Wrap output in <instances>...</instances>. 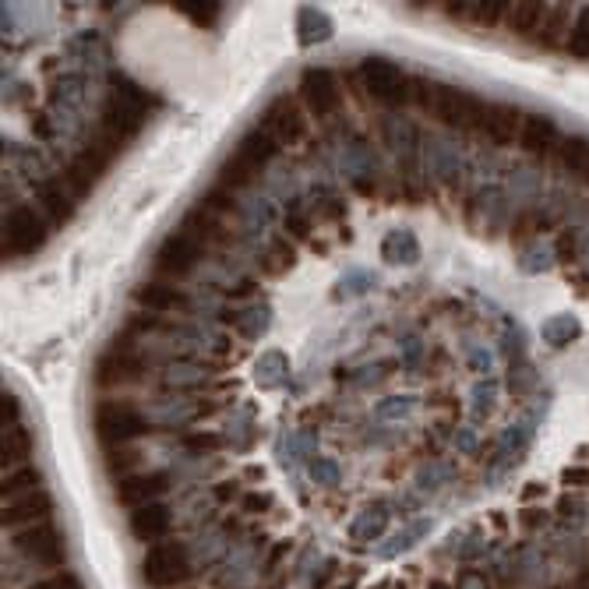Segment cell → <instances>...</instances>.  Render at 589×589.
I'll use <instances>...</instances> for the list:
<instances>
[{
    "instance_id": "obj_42",
    "label": "cell",
    "mask_w": 589,
    "mask_h": 589,
    "mask_svg": "<svg viewBox=\"0 0 589 589\" xmlns=\"http://www.w3.org/2000/svg\"><path fill=\"white\" fill-rule=\"evenodd\" d=\"M561 484L565 487H589V466H568L561 473Z\"/></svg>"
},
{
    "instance_id": "obj_38",
    "label": "cell",
    "mask_w": 589,
    "mask_h": 589,
    "mask_svg": "<svg viewBox=\"0 0 589 589\" xmlns=\"http://www.w3.org/2000/svg\"><path fill=\"white\" fill-rule=\"evenodd\" d=\"M544 223H547V216L540 209H530V212H522V219H519V226L512 230V237H519V240H526V237H533V230H544Z\"/></svg>"
},
{
    "instance_id": "obj_31",
    "label": "cell",
    "mask_w": 589,
    "mask_h": 589,
    "mask_svg": "<svg viewBox=\"0 0 589 589\" xmlns=\"http://www.w3.org/2000/svg\"><path fill=\"white\" fill-rule=\"evenodd\" d=\"M226 441L233 445V452H251V445H254V420H251V413H240V417H233L230 420V427H226Z\"/></svg>"
},
{
    "instance_id": "obj_34",
    "label": "cell",
    "mask_w": 589,
    "mask_h": 589,
    "mask_svg": "<svg viewBox=\"0 0 589 589\" xmlns=\"http://www.w3.org/2000/svg\"><path fill=\"white\" fill-rule=\"evenodd\" d=\"M508 8H512V4H505V0H487V4H473V18H477L480 25H487V29H498V25H505Z\"/></svg>"
},
{
    "instance_id": "obj_40",
    "label": "cell",
    "mask_w": 589,
    "mask_h": 589,
    "mask_svg": "<svg viewBox=\"0 0 589 589\" xmlns=\"http://www.w3.org/2000/svg\"><path fill=\"white\" fill-rule=\"evenodd\" d=\"M420 353H424V343H420V336H406L403 339V367H406V371H413V367L420 364Z\"/></svg>"
},
{
    "instance_id": "obj_15",
    "label": "cell",
    "mask_w": 589,
    "mask_h": 589,
    "mask_svg": "<svg viewBox=\"0 0 589 589\" xmlns=\"http://www.w3.org/2000/svg\"><path fill=\"white\" fill-rule=\"evenodd\" d=\"M522 120H526V113H522L519 106L491 103L480 131H484L487 142H494V145H515V138L522 135Z\"/></svg>"
},
{
    "instance_id": "obj_30",
    "label": "cell",
    "mask_w": 589,
    "mask_h": 589,
    "mask_svg": "<svg viewBox=\"0 0 589 589\" xmlns=\"http://www.w3.org/2000/svg\"><path fill=\"white\" fill-rule=\"evenodd\" d=\"M565 50L579 60H589V8H582L572 22V32H568Z\"/></svg>"
},
{
    "instance_id": "obj_16",
    "label": "cell",
    "mask_w": 589,
    "mask_h": 589,
    "mask_svg": "<svg viewBox=\"0 0 589 589\" xmlns=\"http://www.w3.org/2000/svg\"><path fill=\"white\" fill-rule=\"evenodd\" d=\"M519 145L530 152V156H551V149H558V145H561L558 124H554L547 113H526V120H522Z\"/></svg>"
},
{
    "instance_id": "obj_36",
    "label": "cell",
    "mask_w": 589,
    "mask_h": 589,
    "mask_svg": "<svg viewBox=\"0 0 589 589\" xmlns=\"http://www.w3.org/2000/svg\"><path fill=\"white\" fill-rule=\"evenodd\" d=\"M374 283H378V279L367 276V272H350V276L339 279V297H360V293L374 290Z\"/></svg>"
},
{
    "instance_id": "obj_25",
    "label": "cell",
    "mask_w": 589,
    "mask_h": 589,
    "mask_svg": "<svg viewBox=\"0 0 589 589\" xmlns=\"http://www.w3.org/2000/svg\"><path fill=\"white\" fill-rule=\"evenodd\" d=\"M36 487H43V470H39V466L25 463V466H15V470H4V484H0L4 498H18V494L36 491Z\"/></svg>"
},
{
    "instance_id": "obj_21",
    "label": "cell",
    "mask_w": 589,
    "mask_h": 589,
    "mask_svg": "<svg viewBox=\"0 0 589 589\" xmlns=\"http://www.w3.org/2000/svg\"><path fill=\"white\" fill-rule=\"evenodd\" d=\"M297 36H300V46L325 43V39H332V18L325 15V11H318V8H300Z\"/></svg>"
},
{
    "instance_id": "obj_9",
    "label": "cell",
    "mask_w": 589,
    "mask_h": 589,
    "mask_svg": "<svg viewBox=\"0 0 589 589\" xmlns=\"http://www.w3.org/2000/svg\"><path fill=\"white\" fill-rule=\"evenodd\" d=\"M166 491H173V473L166 470H149V473H127V477L113 480V501L120 508H145L159 501Z\"/></svg>"
},
{
    "instance_id": "obj_10",
    "label": "cell",
    "mask_w": 589,
    "mask_h": 589,
    "mask_svg": "<svg viewBox=\"0 0 589 589\" xmlns=\"http://www.w3.org/2000/svg\"><path fill=\"white\" fill-rule=\"evenodd\" d=\"M258 127L276 145H293V142H300V138L307 135L304 110H300V103L293 96H276V99H272V103L265 106V113L258 117Z\"/></svg>"
},
{
    "instance_id": "obj_24",
    "label": "cell",
    "mask_w": 589,
    "mask_h": 589,
    "mask_svg": "<svg viewBox=\"0 0 589 589\" xmlns=\"http://www.w3.org/2000/svg\"><path fill=\"white\" fill-rule=\"evenodd\" d=\"M205 367L198 364H187V360H173V364L163 367V385L166 388H177V392H184V388H202L205 385Z\"/></svg>"
},
{
    "instance_id": "obj_33",
    "label": "cell",
    "mask_w": 589,
    "mask_h": 589,
    "mask_svg": "<svg viewBox=\"0 0 589 589\" xmlns=\"http://www.w3.org/2000/svg\"><path fill=\"white\" fill-rule=\"evenodd\" d=\"M413 410H417V396H392V399H385V403H378L374 417L378 420H403V417H410Z\"/></svg>"
},
{
    "instance_id": "obj_14",
    "label": "cell",
    "mask_w": 589,
    "mask_h": 589,
    "mask_svg": "<svg viewBox=\"0 0 589 589\" xmlns=\"http://www.w3.org/2000/svg\"><path fill=\"white\" fill-rule=\"evenodd\" d=\"M36 205H43V212L50 216L53 226H64L75 219V194L60 177H43L36 180Z\"/></svg>"
},
{
    "instance_id": "obj_29",
    "label": "cell",
    "mask_w": 589,
    "mask_h": 589,
    "mask_svg": "<svg viewBox=\"0 0 589 589\" xmlns=\"http://www.w3.org/2000/svg\"><path fill=\"white\" fill-rule=\"evenodd\" d=\"M25 589H85V582L71 568H53L50 575H36Z\"/></svg>"
},
{
    "instance_id": "obj_1",
    "label": "cell",
    "mask_w": 589,
    "mask_h": 589,
    "mask_svg": "<svg viewBox=\"0 0 589 589\" xmlns=\"http://www.w3.org/2000/svg\"><path fill=\"white\" fill-rule=\"evenodd\" d=\"M413 96H417L420 110L431 113L434 120H441L452 131H480L487 106H491L473 92L455 89V85L445 82H427V78H413Z\"/></svg>"
},
{
    "instance_id": "obj_37",
    "label": "cell",
    "mask_w": 589,
    "mask_h": 589,
    "mask_svg": "<svg viewBox=\"0 0 589 589\" xmlns=\"http://www.w3.org/2000/svg\"><path fill=\"white\" fill-rule=\"evenodd\" d=\"M180 11H184L187 18H191L194 25H212L219 18V4H177Z\"/></svg>"
},
{
    "instance_id": "obj_13",
    "label": "cell",
    "mask_w": 589,
    "mask_h": 589,
    "mask_svg": "<svg viewBox=\"0 0 589 589\" xmlns=\"http://www.w3.org/2000/svg\"><path fill=\"white\" fill-rule=\"evenodd\" d=\"M135 304H142L149 314H187L194 307V300L187 290H177V286H170V283L149 279V283L135 286Z\"/></svg>"
},
{
    "instance_id": "obj_32",
    "label": "cell",
    "mask_w": 589,
    "mask_h": 589,
    "mask_svg": "<svg viewBox=\"0 0 589 589\" xmlns=\"http://www.w3.org/2000/svg\"><path fill=\"white\" fill-rule=\"evenodd\" d=\"M575 336H579V321H575L572 314H558V318H551L544 325V339L551 346H565V343H572Z\"/></svg>"
},
{
    "instance_id": "obj_43",
    "label": "cell",
    "mask_w": 589,
    "mask_h": 589,
    "mask_svg": "<svg viewBox=\"0 0 589 589\" xmlns=\"http://www.w3.org/2000/svg\"><path fill=\"white\" fill-rule=\"evenodd\" d=\"M286 230H293L300 240L311 237V226H307V219H300V216H297V209H293V212H290V219H286Z\"/></svg>"
},
{
    "instance_id": "obj_23",
    "label": "cell",
    "mask_w": 589,
    "mask_h": 589,
    "mask_svg": "<svg viewBox=\"0 0 589 589\" xmlns=\"http://www.w3.org/2000/svg\"><path fill=\"white\" fill-rule=\"evenodd\" d=\"M233 325H237V332L247 339V343H258L265 332H269V325H272V307L269 304H251L247 311H240V314H233Z\"/></svg>"
},
{
    "instance_id": "obj_18",
    "label": "cell",
    "mask_w": 589,
    "mask_h": 589,
    "mask_svg": "<svg viewBox=\"0 0 589 589\" xmlns=\"http://www.w3.org/2000/svg\"><path fill=\"white\" fill-rule=\"evenodd\" d=\"M381 258L388 265H417L420 261V240L413 230H392L381 240Z\"/></svg>"
},
{
    "instance_id": "obj_12",
    "label": "cell",
    "mask_w": 589,
    "mask_h": 589,
    "mask_svg": "<svg viewBox=\"0 0 589 589\" xmlns=\"http://www.w3.org/2000/svg\"><path fill=\"white\" fill-rule=\"evenodd\" d=\"M53 494L46 487L36 491H25L18 498H4V530H18V526H29V522H43L53 519Z\"/></svg>"
},
{
    "instance_id": "obj_27",
    "label": "cell",
    "mask_w": 589,
    "mask_h": 589,
    "mask_svg": "<svg viewBox=\"0 0 589 589\" xmlns=\"http://www.w3.org/2000/svg\"><path fill=\"white\" fill-rule=\"evenodd\" d=\"M561 163L589 184V138H565L561 142Z\"/></svg>"
},
{
    "instance_id": "obj_5",
    "label": "cell",
    "mask_w": 589,
    "mask_h": 589,
    "mask_svg": "<svg viewBox=\"0 0 589 589\" xmlns=\"http://www.w3.org/2000/svg\"><path fill=\"white\" fill-rule=\"evenodd\" d=\"M46 240H50L46 219L32 205H11L4 216V261L32 258L36 251H43Z\"/></svg>"
},
{
    "instance_id": "obj_17",
    "label": "cell",
    "mask_w": 589,
    "mask_h": 589,
    "mask_svg": "<svg viewBox=\"0 0 589 589\" xmlns=\"http://www.w3.org/2000/svg\"><path fill=\"white\" fill-rule=\"evenodd\" d=\"M32 452H36V438H32L29 427L25 424L4 427V434H0V463H4V470L25 466L32 459Z\"/></svg>"
},
{
    "instance_id": "obj_6",
    "label": "cell",
    "mask_w": 589,
    "mask_h": 589,
    "mask_svg": "<svg viewBox=\"0 0 589 589\" xmlns=\"http://www.w3.org/2000/svg\"><path fill=\"white\" fill-rule=\"evenodd\" d=\"M145 120H149V99H145V92L131 82H120V92H113L99 127L110 131L113 138H120V142H131L145 127Z\"/></svg>"
},
{
    "instance_id": "obj_22",
    "label": "cell",
    "mask_w": 589,
    "mask_h": 589,
    "mask_svg": "<svg viewBox=\"0 0 589 589\" xmlns=\"http://www.w3.org/2000/svg\"><path fill=\"white\" fill-rule=\"evenodd\" d=\"M286 378H290V360H286V353L283 350L261 353L258 364H254V381H258L261 388H279Z\"/></svg>"
},
{
    "instance_id": "obj_44",
    "label": "cell",
    "mask_w": 589,
    "mask_h": 589,
    "mask_svg": "<svg viewBox=\"0 0 589 589\" xmlns=\"http://www.w3.org/2000/svg\"><path fill=\"white\" fill-rule=\"evenodd\" d=\"M455 445L463 448V452H473V445H477V438H473L470 431H459V434H455Z\"/></svg>"
},
{
    "instance_id": "obj_20",
    "label": "cell",
    "mask_w": 589,
    "mask_h": 589,
    "mask_svg": "<svg viewBox=\"0 0 589 589\" xmlns=\"http://www.w3.org/2000/svg\"><path fill=\"white\" fill-rule=\"evenodd\" d=\"M568 18L572 15H568L565 4H551V8H547V18L537 32V43L544 46V50H558L561 43H568V32H572V22H568Z\"/></svg>"
},
{
    "instance_id": "obj_41",
    "label": "cell",
    "mask_w": 589,
    "mask_h": 589,
    "mask_svg": "<svg viewBox=\"0 0 589 589\" xmlns=\"http://www.w3.org/2000/svg\"><path fill=\"white\" fill-rule=\"evenodd\" d=\"M212 498L219 501V505H230V501L240 498V480H223V484L212 487Z\"/></svg>"
},
{
    "instance_id": "obj_2",
    "label": "cell",
    "mask_w": 589,
    "mask_h": 589,
    "mask_svg": "<svg viewBox=\"0 0 589 589\" xmlns=\"http://www.w3.org/2000/svg\"><path fill=\"white\" fill-rule=\"evenodd\" d=\"M92 431L103 441V448H117L152 434L156 420L145 410H138L131 399H103V403L92 406Z\"/></svg>"
},
{
    "instance_id": "obj_4",
    "label": "cell",
    "mask_w": 589,
    "mask_h": 589,
    "mask_svg": "<svg viewBox=\"0 0 589 589\" xmlns=\"http://www.w3.org/2000/svg\"><path fill=\"white\" fill-rule=\"evenodd\" d=\"M360 85H364V92L374 103L388 106V110H399L413 96V78L388 57H364V64H360Z\"/></svg>"
},
{
    "instance_id": "obj_28",
    "label": "cell",
    "mask_w": 589,
    "mask_h": 589,
    "mask_svg": "<svg viewBox=\"0 0 589 589\" xmlns=\"http://www.w3.org/2000/svg\"><path fill=\"white\" fill-rule=\"evenodd\" d=\"M307 480L314 487H339L343 484V466L336 459H325V455H311L307 459Z\"/></svg>"
},
{
    "instance_id": "obj_3",
    "label": "cell",
    "mask_w": 589,
    "mask_h": 589,
    "mask_svg": "<svg viewBox=\"0 0 589 589\" xmlns=\"http://www.w3.org/2000/svg\"><path fill=\"white\" fill-rule=\"evenodd\" d=\"M272 159H276V142L261 127H251L247 135H240V142L233 145V152L219 166V187H226V191L247 187Z\"/></svg>"
},
{
    "instance_id": "obj_35",
    "label": "cell",
    "mask_w": 589,
    "mask_h": 589,
    "mask_svg": "<svg viewBox=\"0 0 589 589\" xmlns=\"http://www.w3.org/2000/svg\"><path fill=\"white\" fill-rule=\"evenodd\" d=\"M180 445H184L187 452L205 455V452H216V448L223 445V438H219V434H205V431H187L184 438H180Z\"/></svg>"
},
{
    "instance_id": "obj_7",
    "label": "cell",
    "mask_w": 589,
    "mask_h": 589,
    "mask_svg": "<svg viewBox=\"0 0 589 589\" xmlns=\"http://www.w3.org/2000/svg\"><path fill=\"white\" fill-rule=\"evenodd\" d=\"M205 247L209 244H202L191 230L180 226V230H173L170 237L156 247V254H152V269H156V276L184 279L198 269V261L205 258Z\"/></svg>"
},
{
    "instance_id": "obj_26",
    "label": "cell",
    "mask_w": 589,
    "mask_h": 589,
    "mask_svg": "<svg viewBox=\"0 0 589 589\" xmlns=\"http://www.w3.org/2000/svg\"><path fill=\"white\" fill-rule=\"evenodd\" d=\"M293 261H297V254H293L290 240L272 237L269 247L261 251V272H265V276H283L286 269H293Z\"/></svg>"
},
{
    "instance_id": "obj_11",
    "label": "cell",
    "mask_w": 589,
    "mask_h": 589,
    "mask_svg": "<svg viewBox=\"0 0 589 589\" xmlns=\"http://www.w3.org/2000/svg\"><path fill=\"white\" fill-rule=\"evenodd\" d=\"M300 96L318 120H329L343 110V89L329 68H307L300 75Z\"/></svg>"
},
{
    "instance_id": "obj_8",
    "label": "cell",
    "mask_w": 589,
    "mask_h": 589,
    "mask_svg": "<svg viewBox=\"0 0 589 589\" xmlns=\"http://www.w3.org/2000/svg\"><path fill=\"white\" fill-rule=\"evenodd\" d=\"M156 364H166V360L145 357L142 350H117V346H110V350L99 353L92 381H96L99 388L135 385V381H142L145 374H152V367Z\"/></svg>"
},
{
    "instance_id": "obj_39",
    "label": "cell",
    "mask_w": 589,
    "mask_h": 589,
    "mask_svg": "<svg viewBox=\"0 0 589 589\" xmlns=\"http://www.w3.org/2000/svg\"><path fill=\"white\" fill-rule=\"evenodd\" d=\"M15 424H22V406H18V396L4 392L0 396V427H15Z\"/></svg>"
},
{
    "instance_id": "obj_19",
    "label": "cell",
    "mask_w": 589,
    "mask_h": 589,
    "mask_svg": "<svg viewBox=\"0 0 589 589\" xmlns=\"http://www.w3.org/2000/svg\"><path fill=\"white\" fill-rule=\"evenodd\" d=\"M544 18H547V4H512V8H508L505 25H508V32H512V36L537 39Z\"/></svg>"
}]
</instances>
